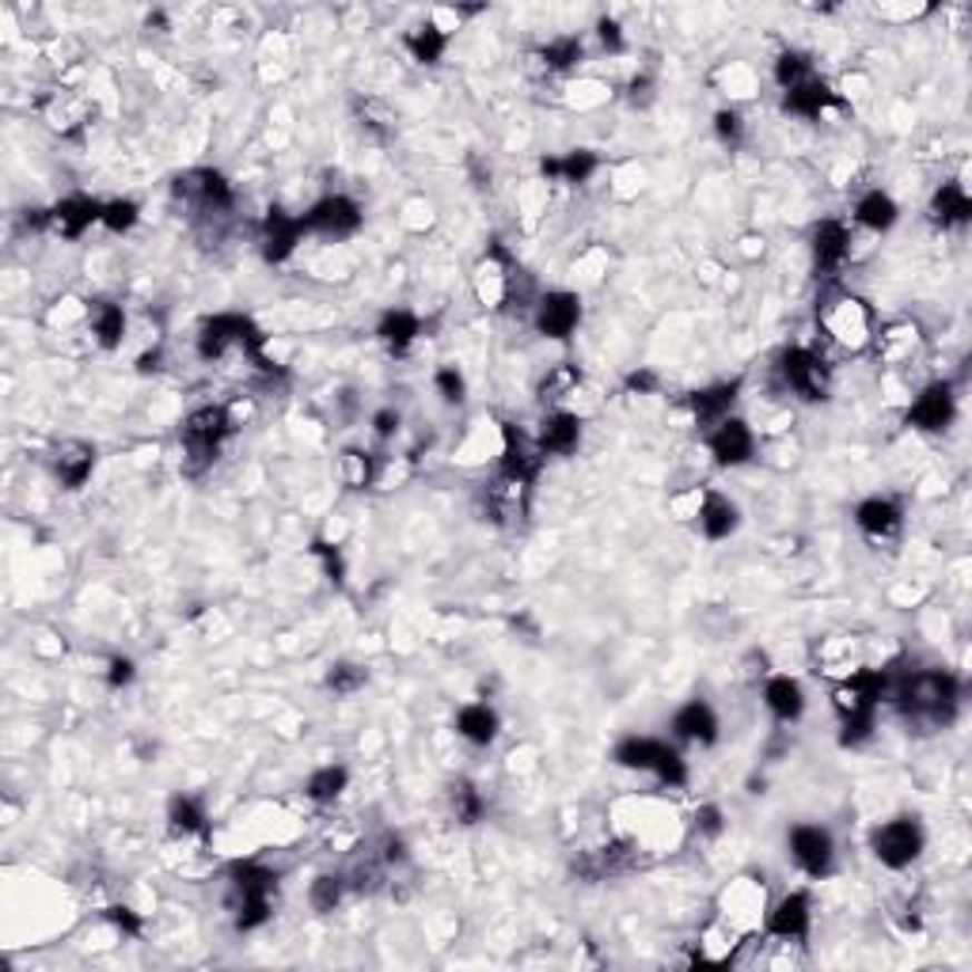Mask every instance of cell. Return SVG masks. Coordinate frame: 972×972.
<instances>
[{
  "instance_id": "cell-33",
  "label": "cell",
  "mask_w": 972,
  "mask_h": 972,
  "mask_svg": "<svg viewBox=\"0 0 972 972\" xmlns=\"http://www.w3.org/2000/svg\"><path fill=\"white\" fill-rule=\"evenodd\" d=\"M721 904H726V920L740 927V920H756V912H764V885L756 877H737L726 888Z\"/></svg>"
},
{
  "instance_id": "cell-46",
  "label": "cell",
  "mask_w": 972,
  "mask_h": 972,
  "mask_svg": "<svg viewBox=\"0 0 972 972\" xmlns=\"http://www.w3.org/2000/svg\"><path fill=\"white\" fill-rule=\"evenodd\" d=\"M365 680L369 672L354 661H338L335 669L327 672V688L335 691V696H354L357 688H365Z\"/></svg>"
},
{
  "instance_id": "cell-16",
  "label": "cell",
  "mask_w": 972,
  "mask_h": 972,
  "mask_svg": "<svg viewBox=\"0 0 972 972\" xmlns=\"http://www.w3.org/2000/svg\"><path fill=\"white\" fill-rule=\"evenodd\" d=\"M581 323V301L578 293H567V289H554L536 304V327L540 335L548 338H570Z\"/></svg>"
},
{
  "instance_id": "cell-11",
  "label": "cell",
  "mask_w": 972,
  "mask_h": 972,
  "mask_svg": "<svg viewBox=\"0 0 972 972\" xmlns=\"http://www.w3.org/2000/svg\"><path fill=\"white\" fill-rule=\"evenodd\" d=\"M543 471V452L536 438L505 425L502 430V460H498V475L513 479V483H536V475Z\"/></svg>"
},
{
  "instance_id": "cell-47",
  "label": "cell",
  "mask_w": 972,
  "mask_h": 972,
  "mask_svg": "<svg viewBox=\"0 0 972 972\" xmlns=\"http://www.w3.org/2000/svg\"><path fill=\"white\" fill-rule=\"evenodd\" d=\"M137 202L129 198H118V202H104V225L110 228V233H129V228L137 225Z\"/></svg>"
},
{
  "instance_id": "cell-19",
  "label": "cell",
  "mask_w": 972,
  "mask_h": 972,
  "mask_svg": "<svg viewBox=\"0 0 972 972\" xmlns=\"http://www.w3.org/2000/svg\"><path fill=\"white\" fill-rule=\"evenodd\" d=\"M96 220H104V202L85 198V194H72V198H61L58 206L50 209V228L65 239L85 236Z\"/></svg>"
},
{
  "instance_id": "cell-36",
  "label": "cell",
  "mask_w": 972,
  "mask_h": 972,
  "mask_svg": "<svg viewBox=\"0 0 972 972\" xmlns=\"http://www.w3.org/2000/svg\"><path fill=\"white\" fill-rule=\"evenodd\" d=\"M896 217H901V209H896V202L888 198L885 190L863 194L855 206V225L870 228V233H888V228L896 225Z\"/></svg>"
},
{
  "instance_id": "cell-26",
  "label": "cell",
  "mask_w": 972,
  "mask_h": 972,
  "mask_svg": "<svg viewBox=\"0 0 972 972\" xmlns=\"http://www.w3.org/2000/svg\"><path fill=\"white\" fill-rule=\"evenodd\" d=\"M737 392H740V384L734 381V384L703 387V392L691 395L688 406H691V419H696V425H703V430H710V425L726 422V419H729V411H734V403H737Z\"/></svg>"
},
{
  "instance_id": "cell-25",
  "label": "cell",
  "mask_w": 972,
  "mask_h": 972,
  "mask_svg": "<svg viewBox=\"0 0 972 972\" xmlns=\"http://www.w3.org/2000/svg\"><path fill=\"white\" fill-rule=\"evenodd\" d=\"M672 734L691 745H715L718 740V715L703 699H691L672 715Z\"/></svg>"
},
{
  "instance_id": "cell-31",
  "label": "cell",
  "mask_w": 972,
  "mask_h": 972,
  "mask_svg": "<svg viewBox=\"0 0 972 972\" xmlns=\"http://www.w3.org/2000/svg\"><path fill=\"white\" fill-rule=\"evenodd\" d=\"M88 327H91V335H96V342L104 350L122 346V338H126V312H122V304H115V301L88 304Z\"/></svg>"
},
{
  "instance_id": "cell-21",
  "label": "cell",
  "mask_w": 972,
  "mask_h": 972,
  "mask_svg": "<svg viewBox=\"0 0 972 972\" xmlns=\"http://www.w3.org/2000/svg\"><path fill=\"white\" fill-rule=\"evenodd\" d=\"M536 444H540L543 456H570V452H578V444H581V419L573 411L554 406L548 419L540 422Z\"/></svg>"
},
{
  "instance_id": "cell-10",
  "label": "cell",
  "mask_w": 972,
  "mask_h": 972,
  "mask_svg": "<svg viewBox=\"0 0 972 972\" xmlns=\"http://www.w3.org/2000/svg\"><path fill=\"white\" fill-rule=\"evenodd\" d=\"M175 194H179V198H187L190 206L202 209V213H228V209H233V202H236L233 183H228L220 171H213V168H198V171L179 175V179H175Z\"/></svg>"
},
{
  "instance_id": "cell-54",
  "label": "cell",
  "mask_w": 972,
  "mask_h": 972,
  "mask_svg": "<svg viewBox=\"0 0 972 972\" xmlns=\"http://www.w3.org/2000/svg\"><path fill=\"white\" fill-rule=\"evenodd\" d=\"M107 920L115 923V927L122 931V934H137V931H141V920H137V915L129 912V909H110Z\"/></svg>"
},
{
  "instance_id": "cell-15",
  "label": "cell",
  "mask_w": 972,
  "mask_h": 972,
  "mask_svg": "<svg viewBox=\"0 0 972 972\" xmlns=\"http://www.w3.org/2000/svg\"><path fill=\"white\" fill-rule=\"evenodd\" d=\"M809 927H813V904L805 893H791L775 904L772 912L764 915V931L779 942H802L809 939Z\"/></svg>"
},
{
  "instance_id": "cell-13",
  "label": "cell",
  "mask_w": 972,
  "mask_h": 972,
  "mask_svg": "<svg viewBox=\"0 0 972 972\" xmlns=\"http://www.w3.org/2000/svg\"><path fill=\"white\" fill-rule=\"evenodd\" d=\"M786 844H791V858L798 863L802 874H809V877H828L832 874L836 847H832V836L821 825H794Z\"/></svg>"
},
{
  "instance_id": "cell-17",
  "label": "cell",
  "mask_w": 972,
  "mask_h": 972,
  "mask_svg": "<svg viewBox=\"0 0 972 972\" xmlns=\"http://www.w3.org/2000/svg\"><path fill=\"white\" fill-rule=\"evenodd\" d=\"M855 524L870 543H893L904 529V513L893 498H866L855 509Z\"/></svg>"
},
{
  "instance_id": "cell-35",
  "label": "cell",
  "mask_w": 972,
  "mask_h": 972,
  "mask_svg": "<svg viewBox=\"0 0 972 972\" xmlns=\"http://www.w3.org/2000/svg\"><path fill=\"white\" fill-rule=\"evenodd\" d=\"M419 335H422V320L414 316V312H403V308L384 312L381 323H376V338H381L392 354H403Z\"/></svg>"
},
{
  "instance_id": "cell-40",
  "label": "cell",
  "mask_w": 972,
  "mask_h": 972,
  "mask_svg": "<svg viewBox=\"0 0 972 972\" xmlns=\"http://www.w3.org/2000/svg\"><path fill=\"white\" fill-rule=\"evenodd\" d=\"M449 809H452V817H456L460 825H475V821L483 817L487 802H483V794H479L475 783L460 779V783L449 786Z\"/></svg>"
},
{
  "instance_id": "cell-39",
  "label": "cell",
  "mask_w": 972,
  "mask_h": 972,
  "mask_svg": "<svg viewBox=\"0 0 972 972\" xmlns=\"http://www.w3.org/2000/svg\"><path fill=\"white\" fill-rule=\"evenodd\" d=\"M578 387H581V373H578V365H570V361H559V365H551V369H548V376H543V384H540V400L554 406V403L570 400V395H578Z\"/></svg>"
},
{
  "instance_id": "cell-9",
  "label": "cell",
  "mask_w": 972,
  "mask_h": 972,
  "mask_svg": "<svg viewBox=\"0 0 972 972\" xmlns=\"http://www.w3.org/2000/svg\"><path fill=\"white\" fill-rule=\"evenodd\" d=\"M304 228L327 239H346L361 228V206L346 194H327L304 213Z\"/></svg>"
},
{
  "instance_id": "cell-44",
  "label": "cell",
  "mask_w": 972,
  "mask_h": 972,
  "mask_svg": "<svg viewBox=\"0 0 972 972\" xmlns=\"http://www.w3.org/2000/svg\"><path fill=\"white\" fill-rule=\"evenodd\" d=\"M342 896H346V877H342V874H320L316 882H312V888H308V901H312V909H316L320 915L335 912L342 904Z\"/></svg>"
},
{
  "instance_id": "cell-1",
  "label": "cell",
  "mask_w": 972,
  "mask_h": 972,
  "mask_svg": "<svg viewBox=\"0 0 972 972\" xmlns=\"http://www.w3.org/2000/svg\"><path fill=\"white\" fill-rule=\"evenodd\" d=\"M236 430V419L228 406H217V403H206L198 411L187 414L179 430V441H183V475L198 479L206 475L217 460L220 444L228 441V433Z\"/></svg>"
},
{
  "instance_id": "cell-4",
  "label": "cell",
  "mask_w": 972,
  "mask_h": 972,
  "mask_svg": "<svg viewBox=\"0 0 972 972\" xmlns=\"http://www.w3.org/2000/svg\"><path fill=\"white\" fill-rule=\"evenodd\" d=\"M821 331H825L828 342H836L847 354H858L874 342V312H870L866 301L851 293H836L832 301L821 304Z\"/></svg>"
},
{
  "instance_id": "cell-55",
  "label": "cell",
  "mask_w": 972,
  "mask_h": 972,
  "mask_svg": "<svg viewBox=\"0 0 972 972\" xmlns=\"http://www.w3.org/2000/svg\"><path fill=\"white\" fill-rule=\"evenodd\" d=\"M627 387L638 392V395H646V392H654V387H657V376L654 373H631V376H627Z\"/></svg>"
},
{
  "instance_id": "cell-37",
  "label": "cell",
  "mask_w": 972,
  "mask_h": 972,
  "mask_svg": "<svg viewBox=\"0 0 972 972\" xmlns=\"http://www.w3.org/2000/svg\"><path fill=\"white\" fill-rule=\"evenodd\" d=\"M346 783H350L346 767H342V764H327V767H320V772L308 775V783H304V794H308V798L316 802V805H331V802L342 798Z\"/></svg>"
},
{
  "instance_id": "cell-52",
  "label": "cell",
  "mask_w": 972,
  "mask_h": 972,
  "mask_svg": "<svg viewBox=\"0 0 972 972\" xmlns=\"http://www.w3.org/2000/svg\"><path fill=\"white\" fill-rule=\"evenodd\" d=\"M129 680H134V661H129V657H110V665H107L110 688H126Z\"/></svg>"
},
{
  "instance_id": "cell-18",
  "label": "cell",
  "mask_w": 972,
  "mask_h": 972,
  "mask_svg": "<svg viewBox=\"0 0 972 972\" xmlns=\"http://www.w3.org/2000/svg\"><path fill=\"white\" fill-rule=\"evenodd\" d=\"M304 233H308L304 217H293V213L285 209H271L263 220V258L266 263H285V258L296 252Z\"/></svg>"
},
{
  "instance_id": "cell-38",
  "label": "cell",
  "mask_w": 972,
  "mask_h": 972,
  "mask_svg": "<svg viewBox=\"0 0 972 972\" xmlns=\"http://www.w3.org/2000/svg\"><path fill=\"white\" fill-rule=\"evenodd\" d=\"M403 42H406V50H411V58L419 65H438L444 58V50H449V35H444L438 23L414 27Z\"/></svg>"
},
{
  "instance_id": "cell-23",
  "label": "cell",
  "mask_w": 972,
  "mask_h": 972,
  "mask_svg": "<svg viewBox=\"0 0 972 972\" xmlns=\"http://www.w3.org/2000/svg\"><path fill=\"white\" fill-rule=\"evenodd\" d=\"M50 464H53V475H58V483L65 490H80L91 479V471H96V449L85 441H65V444H58Z\"/></svg>"
},
{
  "instance_id": "cell-30",
  "label": "cell",
  "mask_w": 972,
  "mask_h": 972,
  "mask_svg": "<svg viewBox=\"0 0 972 972\" xmlns=\"http://www.w3.org/2000/svg\"><path fill=\"white\" fill-rule=\"evenodd\" d=\"M931 217L939 220L942 228H961L969 225L972 217V202H969V190L961 183H942L931 198Z\"/></svg>"
},
{
  "instance_id": "cell-29",
  "label": "cell",
  "mask_w": 972,
  "mask_h": 972,
  "mask_svg": "<svg viewBox=\"0 0 972 972\" xmlns=\"http://www.w3.org/2000/svg\"><path fill=\"white\" fill-rule=\"evenodd\" d=\"M498 729H502V721H498L494 707H487V703H468V707L456 710V734L464 737L468 745L487 748L490 740L498 737Z\"/></svg>"
},
{
  "instance_id": "cell-14",
  "label": "cell",
  "mask_w": 972,
  "mask_h": 972,
  "mask_svg": "<svg viewBox=\"0 0 972 972\" xmlns=\"http://www.w3.org/2000/svg\"><path fill=\"white\" fill-rule=\"evenodd\" d=\"M953 414H958V395H953L950 384H927L920 395L912 400L909 406V422L915 425V430L923 433H942L950 430Z\"/></svg>"
},
{
  "instance_id": "cell-12",
  "label": "cell",
  "mask_w": 972,
  "mask_h": 972,
  "mask_svg": "<svg viewBox=\"0 0 972 972\" xmlns=\"http://www.w3.org/2000/svg\"><path fill=\"white\" fill-rule=\"evenodd\" d=\"M707 452L715 456V464L721 468H740L756 456V433L748 422L740 419H726L707 430Z\"/></svg>"
},
{
  "instance_id": "cell-24",
  "label": "cell",
  "mask_w": 972,
  "mask_h": 972,
  "mask_svg": "<svg viewBox=\"0 0 972 972\" xmlns=\"http://www.w3.org/2000/svg\"><path fill=\"white\" fill-rule=\"evenodd\" d=\"M920 323L915 320H893L885 327H874V346H877V357L888 361V365H901L909 361L915 350H920Z\"/></svg>"
},
{
  "instance_id": "cell-27",
  "label": "cell",
  "mask_w": 972,
  "mask_h": 972,
  "mask_svg": "<svg viewBox=\"0 0 972 972\" xmlns=\"http://www.w3.org/2000/svg\"><path fill=\"white\" fill-rule=\"evenodd\" d=\"M696 521H699V532L707 536V540H729V536L737 532V524H740V513H737V505L729 502V498H721V494H703V502H699V513H696Z\"/></svg>"
},
{
  "instance_id": "cell-8",
  "label": "cell",
  "mask_w": 972,
  "mask_h": 972,
  "mask_svg": "<svg viewBox=\"0 0 972 972\" xmlns=\"http://www.w3.org/2000/svg\"><path fill=\"white\" fill-rule=\"evenodd\" d=\"M885 696V672L870 669V665H855L851 672L836 680L832 688V707L840 718L851 715H877V703Z\"/></svg>"
},
{
  "instance_id": "cell-56",
  "label": "cell",
  "mask_w": 972,
  "mask_h": 972,
  "mask_svg": "<svg viewBox=\"0 0 972 972\" xmlns=\"http://www.w3.org/2000/svg\"><path fill=\"white\" fill-rule=\"evenodd\" d=\"M395 425H400V414H392V411L376 414V433H381V438H392Z\"/></svg>"
},
{
  "instance_id": "cell-51",
  "label": "cell",
  "mask_w": 972,
  "mask_h": 972,
  "mask_svg": "<svg viewBox=\"0 0 972 972\" xmlns=\"http://www.w3.org/2000/svg\"><path fill=\"white\" fill-rule=\"evenodd\" d=\"M721 828H726V825H721L718 805H703V809L696 813V832H699V836H718Z\"/></svg>"
},
{
  "instance_id": "cell-22",
  "label": "cell",
  "mask_w": 972,
  "mask_h": 972,
  "mask_svg": "<svg viewBox=\"0 0 972 972\" xmlns=\"http://www.w3.org/2000/svg\"><path fill=\"white\" fill-rule=\"evenodd\" d=\"M509 293H513L509 258H505L502 247H494L475 271V296H479V304H487V308H502V304L509 301Z\"/></svg>"
},
{
  "instance_id": "cell-41",
  "label": "cell",
  "mask_w": 972,
  "mask_h": 972,
  "mask_svg": "<svg viewBox=\"0 0 972 972\" xmlns=\"http://www.w3.org/2000/svg\"><path fill=\"white\" fill-rule=\"evenodd\" d=\"M581 58H586V46L573 35H562V39H551L548 46L540 50V61L548 72H567V69H578Z\"/></svg>"
},
{
  "instance_id": "cell-48",
  "label": "cell",
  "mask_w": 972,
  "mask_h": 972,
  "mask_svg": "<svg viewBox=\"0 0 972 972\" xmlns=\"http://www.w3.org/2000/svg\"><path fill=\"white\" fill-rule=\"evenodd\" d=\"M715 134H718L721 145H737L740 141V134H745V122H740V115H737L734 107L718 110V115H715Z\"/></svg>"
},
{
  "instance_id": "cell-43",
  "label": "cell",
  "mask_w": 972,
  "mask_h": 972,
  "mask_svg": "<svg viewBox=\"0 0 972 972\" xmlns=\"http://www.w3.org/2000/svg\"><path fill=\"white\" fill-rule=\"evenodd\" d=\"M373 475H376V464H373V456H369V452H361V449H346L338 456V479L342 483H346L350 490H365V487H373Z\"/></svg>"
},
{
  "instance_id": "cell-6",
  "label": "cell",
  "mask_w": 972,
  "mask_h": 972,
  "mask_svg": "<svg viewBox=\"0 0 972 972\" xmlns=\"http://www.w3.org/2000/svg\"><path fill=\"white\" fill-rule=\"evenodd\" d=\"M779 376L786 392H794L805 403H821L832 387V369L828 361L809 346H791L779 357Z\"/></svg>"
},
{
  "instance_id": "cell-5",
  "label": "cell",
  "mask_w": 972,
  "mask_h": 972,
  "mask_svg": "<svg viewBox=\"0 0 972 972\" xmlns=\"http://www.w3.org/2000/svg\"><path fill=\"white\" fill-rule=\"evenodd\" d=\"M616 764L627 767V772L654 775V779L669 786V791L688 783V764H684V756L657 737H624L616 745Z\"/></svg>"
},
{
  "instance_id": "cell-7",
  "label": "cell",
  "mask_w": 972,
  "mask_h": 972,
  "mask_svg": "<svg viewBox=\"0 0 972 972\" xmlns=\"http://www.w3.org/2000/svg\"><path fill=\"white\" fill-rule=\"evenodd\" d=\"M923 828L915 817H896V821H885V825L874 828V836H870V851H874V858L888 870H904L912 866L915 858H920L923 851Z\"/></svg>"
},
{
  "instance_id": "cell-32",
  "label": "cell",
  "mask_w": 972,
  "mask_h": 972,
  "mask_svg": "<svg viewBox=\"0 0 972 972\" xmlns=\"http://www.w3.org/2000/svg\"><path fill=\"white\" fill-rule=\"evenodd\" d=\"M832 104H836V91H832L821 77L805 80V85H798V88H791V91H786V99H783V107L791 110V115H798V118H821Z\"/></svg>"
},
{
  "instance_id": "cell-50",
  "label": "cell",
  "mask_w": 972,
  "mask_h": 972,
  "mask_svg": "<svg viewBox=\"0 0 972 972\" xmlns=\"http://www.w3.org/2000/svg\"><path fill=\"white\" fill-rule=\"evenodd\" d=\"M312 554L316 559H323V573H327V581H335V586H342V578H346V567H342V554L331 548V543H312Z\"/></svg>"
},
{
  "instance_id": "cell-53",
  "label": "cell",
  "mask_w": 972,
  "mask_h": 972,
  "mask_svg": "<svg viewBox=\"0 0 972 972\" xmlns=\"http://www.w3.org/2000/svg\"><path fill=\"white\" fill-rule=\"evenodd\" d=\"M597 39H600V46H605V50L619 53V50H624V27H619L616 20H600L597 23Z\"/></svg>"
},
{
  "instance_id": "cell-2",
  "label": "cell",
  "mask_w": 972,
  "mask_h": 972,
  "mask_svg": "<svg viewBox=\"0 0 972 972\" xmlns=\"http://www.w3.org/2000/svg\"><path fill=\"white\" fill-rule=\"evenodd\" d=\"M277 874L263 863H236L228 870V909L239 931H255L271 920Z\"/></svg>"
},
{
  "instance_id": "cell-20",
  "label": "cell",
  "mask_w": 972,
  "mask_h": 972,
  "mask_svg": "<svg viewBox=\"0 0 972 972\" xmlns=\"http://www.w3.org/2000/svg\"><path fill=\"white\" fill-rule=\"evenodd\" d=\"M813 263H817L821 274H836L840 266L851 258V228L844 220H821L813 228Z\"/></svg>"
},
{
  "instance_id": "cell-45",
  "label": "cell",
  "mask_w": 972,
  "mask_h": 972,
  "mask_svg": "<svg viewBox=\"0 0 972 972\" xmlns=\"http://www.w3.org/2000/svg\"><path fill=\"white\" fill-rule=\"evenodd\" d=\"M813 77H817V72H813V61L805 58V53H783V58L775 61V80H779L783 91L798 88Z\"/></svg>"
},
{
  "instance_id": "cell-28",
  "label": "cell",
  "mask_w": 972,
  "mask_h": 972,
  "mask_svg": "<svg viewBox=\"0 0 972 972\" xmlns=\"http://www.w3.org/2000/svg\"><path fill=\"white\" fill-rule=\"evenodd\" d=\"M764 703L775 721H798L805 710V691L794 677H772L764 684Z\"/></svg>"
},
{
  "instance_id": "cell-49",
  "label": "cell",
  "mask_w": 972,
  "mask_h": 972,
  "mask_svg": "<svg viewBox=\"0 0 972 972\" xmlns=\"http://www.w3.org/2000/svg\"><path fill=\"white\" fill-rule=\"evenodd\" d=\"M433 384H438V392H441L444 403H460V400H464V376H460L456 369H438Z\"/></svg>"
},
{
  "instance_id": "cell-34",
  "label": "cell",
  "mask_w": 972,
  "mask_h": 972,
  "mask_svg": "<svg viewBox=\"0 0 972 972\" xmlns=\"http://www.w3.org/2000/svg\"><path fill=\"white\" fill-rule=\"evenodd\" d=\"M600 160L597 153H589V148H570L567 156H551V160H543V175L548 179H559V183H589L592 175H597Z\"/></svg>"
},
{
  "instance_id": "cell-3",
  "label": "cell",
  "mask_w": 972,
  "mask_h": 972,
  "mask_svg": "<svg viewBox=\"0 0 972 972\" xmlns=\"http://www.w3.org/2000/svg\"><path fill=\"white\" fill-rule=\"evenodd\" d=\"M961 699V684L950 677V672H912L909 680L896 688V707L904 710L915 721H934V726H946L958 710Z\"/></svg>"
},
{
  "instance_id": "cell-42",
  "label": "cell",
  "mask_w": 972,
  "mask_h": 972,
  "mask_svg": "<svg viewBox=\"0 0 972 972\" xmlns=\"http://www.w3.org/2000/svg\"><path fill=\"white\" fill-rule=\"evenodd\" d=\"M168 821H171V832H179V836H206V809H202L194 798H171L168 805Z\"/></svg>"
}]
</instances>
